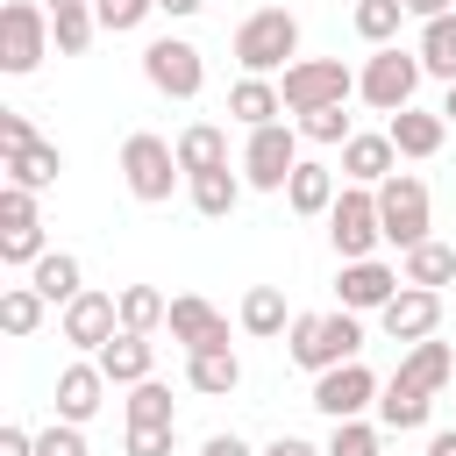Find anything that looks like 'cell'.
<instances>
[{
  "label": "cell",
  "instance_id": "cell-1",
  "mask_svg": "<svg viewBox=\"0 0 456 456\" xmlns=\"http://www.w3.org/2000/svg\"><path fill=\"white\" fill-rule=\"evenodd\" d=\"M235 64H242V78H285L292 64H299V14L292 7H249L242 21H235Z\"/></svg>",
  "mask_w": 456,
  "mask_h": 456
},
{
  "label": "cell",
  "instance_id": "cell-2",
  "mask_svg": "<svg viewBox=\"0 0 456 456\" xmlns=\"http://www.w3.org/2000/svg\"><path fill=\"white\" fill-rule=\"evenodd\" d=\"M285 356L299 363V370H335V363H356L363 356V314H349V306H335V314H299L292 328H285Z\"/></svg>",
  "mask_w": 456,
  "mask_h": 456
},
{
  "label": "cell",
  "instance_id": "cell-3",
  "mask_svg": "<svg viewBox=\"0 0 456 456\" xmlns=\"http://www.w3.org/2000/svg\"><path fill=\"white\" fill-rule=\"evenodd\" d=\"M420 50H399V43H385V50H370L363 57V71H356V100L363 107H378L385 121L392 114H406L413 107V93H420Z\"/></svg>",
  "mask_w": 456,
  "mask_h": 456
},
{
  "label": "cell",
  "instance_id": "cell-4",
  "mask_svg": "<svg viewBox=\"0 0 456 456\" xmlns=\"http://www.w3.org/2000/svg\"><path fill=\"white\" fill-rule=\"evenodd\" d=\"M178 178H185L178 142H164L157 128H135V135L121 142V185H128L142 207H164V200L178 192Z\"/></svg>",
  "mask_w": 456,
  "mask_h": 456
},
{
  "label": "cell",
  "instance_id": "cell-5",
  "mask_svg": "<svg viewBox=\"0 0 456 456\" xmlns=\"http://www.w3.org/2000/svg\"><path fill=\"white\" fill-rule=\"evenodd\" d=\"M378 221H385V242L406 256V249H420V242H435L428 228H435V200H428V178L420 171H392L385 185H378Z\"/></svg>",
  "mask_w": 456,
  "mask_h": 456
},
{
  "label": "cell",
  "instance_id": "cell-6",
  "mask_svg": "<svg viewBox=\"0 0 456 456\" xmlns=\"http://www.w3.org/2000/svg\"><path fill=\"white\" fill-rule=\"evenodd\" d=\"M278 93H285V114L299 121V114H321V107H349L356 71H349L342 57H299V64L278 78Z\"/></svg>",
  "mask_w": 456,
  "mask_h": 456
},
{
  "label": "cell",
  "instance_id": "cell-7",
  "mask_svg": "<svg viewBox=\"0 0 456 456\" xmlns=\"http://www.w3.org/2000/svg\"><path fill=\"white\" fill-rule=\"evenodd\" d=\"M50 7L43 0H7L0 7V71L7 78H28L43 57H50Z\"/></svg>",
  "mask_w": 456,
  "mask_h": 456
},
{
  "label": "cell",
  "instance_id": "cell-8",
  "mask_svg": "<svg viewBox=\"0 0 456 456\" xmlns=\"http://www.w3.org/2000/svg\"><path fill=\"white\" fill-rule=\"evenodd\" d=\"M328 242H335V256H342V264L378 256V242H385V221H378V185H342V200L328 207Z\"/></svg>",
  "mask_w": 456,
  "mask_h": 456
},
{
  "label": "cell",
  "instance_id": "cell-9",
  "mask_svg": "<svg viewBox=\"0 0 456 456\" xmlns=\"http://www.w3.org/2000/svg\"><path fill=\"white\" fill-rule=\"evenodd\" d=\"M292 171H299V128L292 121L249 128V142H242V185L249 192H285Z\"/></svg>",
  "mask_w": 456,
  "mask_h": 456
},
{
  "label": "cell",
  "instance_id": "cell-10",
  "mask_svg": "<svg viewBox=\"0 0 456 456\" xmlns=\"http://www.w3.org/2000/svg\"><path fill=\"white\" fill-rule=\"evenodd\" d=\"M142 78H150L164 100H200V86H207L200 43H185V36H157V43H142Z\"/></svg>",
  "mask_w": 456,
  "mask_h": 456
},
{
  "label": "cell",
  "instance_id": "cell-11",
  "mask_svg": "<svg viewBox=\"0 0 456 456\" xmlns=\"http://www.w3.org/2000/svg\"><path fill=\"white\" fill-rule=\"evenodd\" d=\"M378 392H385V378H378V370L356 356V363H335V370H321L306 406H321L328 420H363V413L378 406Z\"/></svg>",
  "mask_w": 456,
  "mask_h": 456
},
{
  "label": "cell",
  "instance_id": "cell-12",
  "mask_svg": "<svg viewBox=\"0 0 456 456\" xmlns=\"http://www.w3.org/2000/svg\"><path fill=\"white\" fill-rule=\"evenodd\" d=\"M57 335H64L71 349L100 356V349H107V342L121 335V299H114V292H93V285H86V292H78V299H71V306L57 314Z\"/></svg>",
  "mask_w": 456,
  "mask_h": 456
},
{
  "label": "cell",
  "instance_id": "cell-13",
  "mask_svg": "<svg viewBox=\"0 0 456 456\" xmlns=\"http://www.w3.org/2000/svg\"><path fill=\"white\" fill-rule=\"evenodd\" d=\"M399 264H385V256H363V264H342V278H335V306H349V314H385L392 299H399Z\"/></svg>",
  "mask_w": 456,
  "mask_h": 456
},
{
  "label": "cell",
  "instance_id": "cell-14",
  "mask_svg": "<svg viewBox=\"0 0 456 456\" xmlns=\"http://www.w3.org/2000/svg\"><path fill=\"white\" fill-rule=\"evenodd\" d=\"M164 328H171V342H185V356L228 349V314H221L214 299H200V292H178L171 314H164Z\"/></svg>",
  "mask_w": 456,
  "mask_h": 456
},
{
  "label": "cell",
  "instance_id": "cell-15",
  "mask_svg": "<svg viewBox=\"0 0 456 456\" xmlns=\"http://www.w3.org/2000/svg\"><path fill=\"white\" fill-rule=\"evenodd\" d=\"M378 328L392 335V342H428L435 328H442V292H428V285H399V299L378 314Z\"/></svg>",
  "mask_w": 456,
  "mask_h": 456
},
{
  "label": "cell",
  "instance_id": "cell-16",
  "mask_svg": "<svg viewBox=\"0 0 456 456\" xmlns=\"http://www.w3.org/2000/svg\"><path fill=\"white\" fill-rule=\"evenodd\" d=\"M107 392H114V385H107V370H100L93 356H78V363H64V370H57V420H71V428H86V420H93V413L107 406Z\"/></svg>",
  "mask_w": 456,
  "mask_h": 456
},
{
  "label": "cell",
  "instance_id": "cell-17",
  "mask_svg": "<svg viewBox=\"0 0 456 456\" xmlns=\"http://www.w3.org/2000/svg\"><path fill=\"white\" fill-rule=\"evenodd\" d=\"M385 135H392L399 164H428V157L449 142V121H442V107H406V114L385 121Z\"/></svg>",
  "mask_w": 456,
  "mask_h": 456
},
{
  "label": "cell",
  "instance_id": "cell-18",
  "mask_svg": "<svg viewBox=\"0 0 456 456\" xmlns=\"http://www.w3.org/2000/svg\"><path fill=\"white\" fill-rule=\"evenodd\" d=\"M335 200H342V171H328L321 157H299V171H292V185H285V207H292L299 221H328Z\"/></svg>",
  "mask_w": 456,
  "mask_h": 456
},
{
  "label": "cell",
  "instance_id": "cell-19",
  "mask_svg": "<svg viewBox=\"0 0 456 456\" xmlns=\"http://www.w3.org/2000/svg\"><path fill=\"white\" fill-rule=\"evenodd\" d=\"M392 171H399V150H392V135H385V128H378V135H370V128H356V135L342 142V178H349V185H385Z\"/></svg>",
  "mask_w": 456,
  "mask_h": 456
},
{
  "label": "cell",
  "instance_id": "cell-20",
  "mask_svg": "<svg viewBox=\"0 0 456 456\" xmlns=\"http://www.w3.org/2000/svg\"><path fill=\"white\" fill-rule=\"evenodd\" d=\"M93 363L107 370V385H142V378H157V342H150V335H128V328H121V335H114V342H107V349H100Z\"/></svg>",
  "mask_w": 456,
  "mask_h": 456
},
{
  "label": "cell",
  "instance_id": "cell-21",
  "mask_svg": "<svg viewBox=\"0 0 456 456\" xmlns=\"http://www.w3.org/2000/svg\"><path fill=\"white\" fill-rule=\"evenodd\" d=\"M228 121H242V128H271V121H285V93H278V78H235V86H228Z\"/></svg>",
  "mask_w": 456,
  "mask_h": 456
},
{
  "label": "cell",
  "instance_id": "cell-22",
  "mask_svg": "<svg viewBox=\"0 0 456 456\" xmlns=\"http://www.w3.org/2000/svg\"><path fill=\"white\" fill-rule=\"evenodd\" d=\"M0 171H7V185H21V192H50V185H57V171H64V150L36 135V142L7 150V164H0Z\"/></svg>",
  "mask_w": 456,
  "mask_h": 456
},
{
  "label": "cell",
  "instance_id": "cell-23",
  "mask_svg": "<svg viewBox=\"0 0 456 456\" xmlns=\"http://www.w3.org/2000/svg\"><path fill=\"white\" fill-rule=\"evenodd\" d=\"M428 413H435V392H420V385H406V378H385V392H378V428L413 435V428H428Z\"/></svg>",
  "mask_w": 456,
  "mask_h": 456
},
{
  "label": "cell",
  "instance_id": "cell-24",
  "mask_svg": "<svg viewBox=\"0 0 456 456\" xmlns=\"http://www.w3.org/2000/svg\"><path fill=\"white\" fill-rule=\"evenodd\" d=\"M178 164H185V178L228 171V128H214V121H185V128H178Z\"/></svg>",
  "mask_w": 456,
  "mask_h": 456
},
{
  "label": "cell",
  "instance_id": "cell-25",
  "mask_svg": "<svg viewBox=\"0 0 456 456\" xmlns=\"http://www.w3.org/2000/svg\"><path fill=\"white\" fill-rule=\"evenodd\" d=\"M235 321H242V335L271 342V335H285L299 314L285 306V292H278V285H249V292H242V306H235Z\"/></svg>",
  "mask_w": 456,
  "mask_h": 456
},
{
  "label": "cell",
  "instance_id": "cell-26",
  "mask_svg": "<svg viewBox=\"0 0 456 456\" xmlns=\"http://www.w3.org/2000/svg\"><path fill=\"white\" fill-rule=\"evenodd\" d=\"M392 378H406V385H420V392H442V385H456V349L428 335V342H413V349L399 356Z\"/></svg>",
  "mask_w": 456,
  "mask_h": 456
},
{
  "label": "cell",
  "instance_id": "cell-27",
  "mask_svg": "<svg viewBox=\"0 0 456 456\" xmlns=\"http://www.w3.org/2000/svg\"><path fill=\"white\" fill-rule=\"evenodd\" d=\"M28 285H36V292H43V299H50L57 314H64V306H71V299L86 292V264H78L71 249H50V256H43L36 271H28Z\"/></svg>",
  "mask_w": 456,
  "mask_h": 456
},
{
  "label": "cell",
  "instance_id": "cell-28",
  "mask_svg": "<svg viewBox=\"0 0 456 456\" xmlns=\"http://www.w3.org/2000/svg\"><path fill=\"white\" fill-rule=\"evenodd\" d=\"M185 385L200 399H228L242 385V356L235 349H200V356H185Z\"/></svg>",
  "mask_w": 456,
  "mask_h": 456
},
{
  "label": "cell",
  "instance_id": "cell-29",
  "mask_svg": "<svg viewBox=\"0 0 456 456\" xmlns=\"http://www.w3.org/2000/svg\"><path fill=\"white\" fill-rule=\"evenodd\" d=\"M399 278H406V285L442 292V285H456V249H449V242H420V249H406V256H399Z\"/></svg>",
  "mask_w": 456,
  "mask_h": 456
},
{
  "label": "cell",
  "instance_id": "cell-30",
  "mask_svg": "<svg viewBox=\"0 0 456 456\" xmlns=\"http://www.w3.org/2000/svg\"><path fill=\"white\" fill-rule=\"evenodd\" d=\"M349 21H356V36H363L370 50H385V43H399V28H406L413 14H406V0H356Z\"/></svg>",
  "mask_w": 456,
  "mask_h": 456
},
{
  "label": "cell",
  "instance_id": "cell-31",
  "mask_svg": "<svg viewBox=\"0 0 456 456\" xmlns=\"http://www.w3.org/2000/svg\"><path fill=\"white\" fill-rule=\"evenodd\" d=\"M420 71L428 78H442V86H456V14H442V21H420Z\"/></svg>",
  "mask_w": 456,
  "mask_h": 456
},
{
  "label": "cell",
  "instance_id": "cell-32",
  "mask_svg": "<svg viewBox=\"0 0 456 456\" xmlns=\"http://www.w3.org/2000/svg\"><path fill=\"white\" fill-rule=\"evenodd\" d=\"M185 192H192V207H200L207 221H228V214L242 207V171H207V178H185Z\"/></svg>",
  "mask_w": 456,
  "mask_h": 456
},
{
  "label": "cell",
  "instance_id": "cell-33",
  "mask_svg": "<svg viewBox=\"0 0 456 456\" xmlns=\"http://www.w3.org/2000/svg\"><path fill=\"white\" fill-rule=\"evenodd\" d=\"M121 413H128V428H178V406H171V385H157V378H142V385H128V399H121Z\"/></svg>",
  "mask_w": 456,
  "mask_h": 456
},
{
  "label": "cell",
  "instance_id": "cell-34",
  "mask_svg": "<svg viewBox=\"0 0 456 456\" xmlns=\"http://www.w3.org/2000/svg\"><path fill=\"white\" fill-rule=\"evenodd\" d=\"M114 299H121V328H128V335H157L164 314H171V299H164L157 285H121Z\"/></svg>",
  "mask_w": 456,
  "mask_h": 456
},
{
  "label": "cell",
  "instance_id": "cell-35",
  "mask_svg": "<svg viewBox=\"0 0 456 456\" xmlns=\"http://www.w3.org/2000/svg\"><path fill=\"white\" fill-rule=\"evenodd\" d=\"M43 314H50V299H43L36 285H7V292H0V335H14V342H21V335H36V328H43Z\"/></svg>",
  "mask_w": 456,
  "mask_h": 456
},
{
  "label": "cell",
  "instance_id": "cell-36",
  "mask_svg": "<svg viewBox=\"0 0 456 456\" xmlns=\"http://www.w3.org/2000/svg\"><path fill=\"white\" fill-rule=\"evenodd\" d=\"M43 256H50L43 221H28V228H0V264H7V271H36Z\"/></svg>",
  "mask_w": 456,
  "mask_h": 456
},
{
  "label": "cell",
  "instance_id": "cell-37",
  "mask_svg": "<svg viewBox=\"0 0 456 456\" xmlns=\"http://www.w3.org/2000/svg\"><path fill=\"white\" fill-rule=\"evenodd\" d=\"M50 36H57V57H86V43L100 36V14L93 7H64V14H50Z\"/></svg>",
  "mask_w": 456,
  "mask_h": 456
},
{
  "label": "cell",
  "instance_id": "cell-38",
  "mask_svg": "<svg viewBox=\"0 0 456 456\" xmlns=\"http://www.w3.org/2000/svg\"><path fill=\"white\" fill-rule=\"evenodd\" d=\"M292 128H299V142H321V150H342V142L356 135V121H349V107H321V114H299Z\"/></svg>",
  "mask_w": 456,
  "mask_h": 456
},
{
  "label": "cell",
  "instance_id": "cell-39",
  "mask_svg": "<svg viewBox=\"0 0 456 456\" xmlns=\"http://www.w3.org/2000/svg\"><path fill=\"white\" fill-rule=\"evenodd\" d=\"M321 456H385V428H370V420H335V435L321 442Z\"/></svg>",
  "mask_w": 456,
  "mask_h": 456
},
{
  "label": "cell",
  "instance_id": "cell-40",
  "mask_svg": "<svg viewBox=\"0 0 456 456\" xmlns=\"http://www.w3.org/2000/svg\"><path fill=\"white\" fill-rule=\"evenodd\" d=\"M93 14H100L107 36H128V28H142L157 14V0H93Z\"/></svg>",
  "mask_w": 456,
  "mask_h": 456
},
{
  "label": "cell",
  "instance_id": "cell-41",
  "mask_svg": "<svg viewBox=\"0 0 456 456\" xmlns=\"http://www.w3.org/2000/svg\"><path fill=\"white\" fill-rule=\"evenodd\" d=\"M36 456H93V449H86V428L50 420V428H36Z\"/></svg>",
  "mask_w": 456,
  "mask_h": 456
},
{
  "label": "cell",
  "instance_id": "cell-42",
  "mask_svg": "<svg viewBox=\"0 0 456 456\" xmlns=\"http://www.w3.org/2000/svg\"><path fill=\"white\" fill-rule=\"evenodd\" d=\"M28 221H43V214H36V192L0 185V228H28Z\"/></svg>",
  "mask_w": 456,
  "mask_h": 456
},
{
  "label": "cell",
  "instance_id": "cell-43",
  "mask_svg": "<svg viewBox=\"0 0 456 456\" xmlns=\"http://www.w3.org/2000/svg\"><path fill=\"white\" fill-rule=\"evenodd\" d=\"M121 449H128V456H171V449H178V428H128Z\"/></svg>",
  "mask_w": 456,
  "mask_h": 456
},
{
  "label": "cell",
  "instance_id": "cell-44",
  "mask_svg": "<svg viewBox=\"0 0 456 456\" xmlns=\"http://www.w3.org/2000/svg\"><path fill=\"white\" fill-rule=\"evenodd\" d=\"M21 142H36V128H28V114H14V107H0V157H7V150H21Z\"/></svg>",
  "mask_w": 456,
  "mask_h": 456
},
{
  "label": "cell",
  "instance_id": "cell-45",
  "mask_svg": "<svg viewBox=\"0 0 456 456\" xmlns=\"http://www.w3.org/2000/svg\"><path fill=\"white\" fill-rule=\"evenodd\" d=\"M200 456H264V449H249L235 428H221V435H207V442H200Z\"/></svg>",
  "mask_w": 456,
  "mask_h": 456
},
{
  "label": "cell",
  "instance_id": "cell-46",
  "mask_svg": "<svg viewBox=\"0 0 456 456\" xmlns=\"http://www.w3.org/2000/svg\"><path fill=\"white\" fill-rule=\"evenodd\" d=\"M0 456H36V435L7 420V428H0Z\"/></svg>",
  "mask_w": 456,
  "mask_h": 456
},
{
  "label": "cell",
  "instance_id": "cell-47",
  "mask_svg": "<svg viewBox=\"0 0 456 456\" xmlns=\"http://www.w3.org/2000/svg\"><path fill=\"white\" fill-rule=\"evenodd\" d=\"M264 456H321L306 435H278V442H264Z\"/></svg>",
  "mask_w": 456,
  "mask_h": 456
},
{
  "label": "cell",
  "instance_id": "cell-48",
  "mask_svg": "<svg viewBox=\"0 0 456 456\" xmlns=\"http://www.w3.org/2000/svg\"><path fill=\"white\" fill-rule=\"evenodd\" d=\"M406 14L413 21H442V14H456V0H406Z\"/></svg>",
  "mask_w": 456,
  "mask_h": 456
},
{
  "label": "cell",
  "instance_id": "cell-49",
  "mask_svg": "<svg viewBox=\"0 0 456 456\" xmlns=\"http://www.w3.org/2000/svg\"><path fill=\"white\" fill-rule=\"evenodd\" d=\"M207 0H157V14H171V21H192Z\"/></svg>",
  "mask_w": 456,
  "mask_h": 456
},
{
  "label": "cell",
  "instance_id": "cell-50",
  "mask_svg": "<svg viewBox=\"0 0 456 456\" xmlns=\"http://www.w3.org/2000/svg\"><path fill=\"white\" fill-rule=\"evenodd\" d=\"M428 456H456V428H442V435H428Z\"/></svg>",
  "mask_w": 456,
  "mask_h": 456
},
{
  "label": "cell",
  "instance_id": "cell-51",
  "mask_svg": "<svg viewBox=\"0 0 456 456\" xmlns=\"http://www.w3.org/2000/svg\"><path fill=\"white\" fill-rule=\"evenodd\" d=\"M442 121H449V128H456V86H449V93H442Z\"/></svg>",
  "mask_w": 456,
  "mask_h": 456
},
{
  "label": "cell",
  "instance_id": "cell-52",
  "mask_svg": "<svg viewBox=\"0 0 456 456\" xmlns=\"http://www.w3.org/2000/svg\"><path fill=\"white\" fill-rule=\"evenodd\" d=\"M43 7H50V14H64V7H93V0H43Z\"/></svg>",
  "mask_w": 456,
  "mask_h": 456
}]
</instances>
